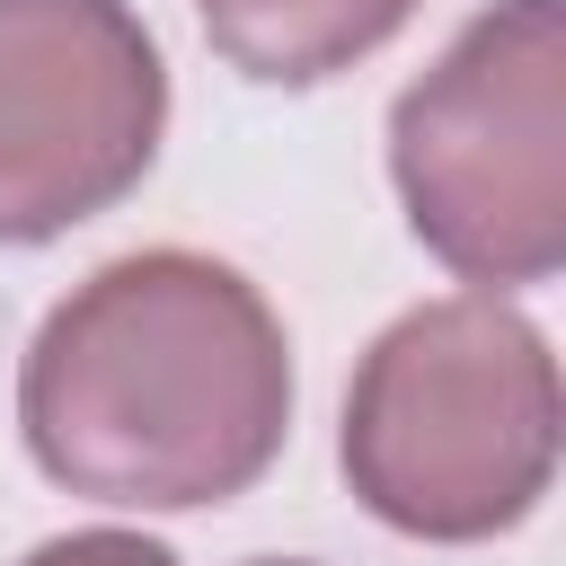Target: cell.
I'll list each match as a JSON object with an SVG mask.
<instances>
[{
    "instance_id": "7",
    "label": "cell",
    "mask_w": 566,
    "mask_h": 566,
    "mask_svg": "<svg viewBox=\"0 0 566 566\" xmlns=\"http://www.w3.org/2000/svg\"><path fill=\"white\" fill-rule=\"evenodd\" d=\"M248 566H310V557H248Z\"/></svg>"
},
{
    "instance_id": "4",
    "label": "cell",
    "mask_w": 566,
    "mask_h": 566,
    "mask_svg": "<svg viewBox=\"0 0 566 566\" xmlns=\"http://www.w3.org/2000/svg\"><path fill=\"white\" fill-rule=\"evenodd\" d=\"M168 133V62L133 0H0V248L124 203Z\"/></svg>"
},
{
    "instance_id": "1",
    "label": "cell",
    "mask_w": 566,
    "mask_h": 566,
    "mask_svg": "<svg viewBox=\"0 0 566 566\" xmlns=\"http://www.w3.org/2000/svg\"><path fill=\"white\" fill-rule=\"evenodd\" d=\"M35 469L115 513L248 495L292 433V345L265 292L195 248H133L71 283L18 371Z\"/></svg>"
},
{
    "instance_id": "2",
    "label": "cell",
    "mask_w": 566,
    "mask_h": 566,
    "mask_svg": "<svg viewBox=\"0 0 566 566\" xmlns=\"http://www.w3.org/2000/svg\"><path fill=\"white\" fill-rule=\"evenodd\" d=\"M345 486L407 539H495L557 478V354L495 292H451L371 336L336 433Z\"/></svg>"
},
{
    "instance_id": "3",
    "label": "cell",
    "mask_w": 566,
    "mask_h": 566,
    "mask_svg": "<svg viewBox=\"0 0 566 566\" xmlns=\"http://www.w3.org/2000/svg\"><path fill=\"white\" fill-rule=\"evenodd\" d=\"M389 177L424 256L478 292L566 265V9H478L389 106Z\"/></svg>"
},
{
    "instance_id": "5",
    "label": "cell",
    "mask_w": 566,
    "mask_h": 566,
    "mask_svg": "<svg viewBox=\"0 0 566 566\" xmlns=\"http://www.w3.org/2000/svg\"><path fill=\"white\" fill-rule=\"evenodd\" d=\"M195 18L230 71L265 88H318L380 53L416 18V0H195Z\"/></svg>"
},
{
    "instance_id": "6",
    "label": "cell",
    "mask_w": 566,
    "mask_h": 566,
    "mask_svg": "<svg viewBox=\"0 0 566 566\" xmlns=\"http://www.w3.org/2000/svg\"><path fill=\"white\" fill-rule=\"evenodd\" d=\"M18 566H177V548H159L150 531H115V522H97V531H62V539L27 548Z\"/></svg>"
}]
</instances>
